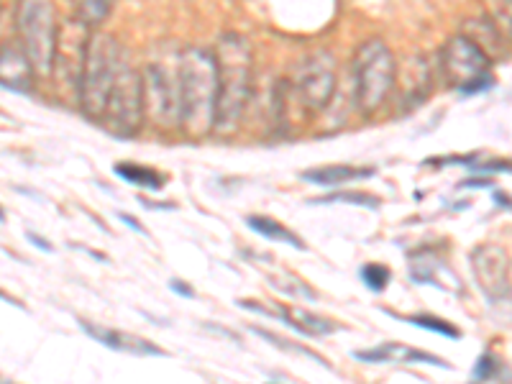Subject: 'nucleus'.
I'll return each instance as SVG.
<instances>
[{
  "label": "nucleus",
  "mask_w": 512,
  "mask_h": 384,
  "mask_svg": "<svg viewBox=\"0 0 512 384\" xmlns=\"http://www.w3.org/2000/svg\"><path fill=\"white\" fill-rule=\"evenodd\" d=\"M502 372V361L497 359L492 351H484L482 356H479L477 367H474V374H472V382L479 384V382H489V379H495L497 374Z\"/></svg>",
  "instance_id": "nucleus-24"
},
{
  "label": "nucleus",
  "mask_w": 512,
  "mask_h": 384,
  "mask_svg": "<svg viewBox=\"0 0 512 384\" xmlns=\"http://www.w3.org/2000/svg\"><path fill=\"white\" fill-rule=\"evenodd\" d=\"M474 172H510V164L507 162H492V164H484V167H472Z\"/></svg>",
  "instance_id": "nucleus-27"
},
{
  "label": "nucleus",
  "mask_w": 512,
  "mask_h": 384,
  "mask_svg": "<svg viewBox=\"0 0 512 384\" xmlns=\"http://www.w3.org/2000/svg\"><path fill=\"white\" fill-rule=\"evenodd\" d=\"M108 13H111V6H108V3H80V6L75 8L77 21H82L85 26H98Z\"/></svg>",
  "instance_id": "nucleus-25"
},
{
  "label": "nucleus",
  "mask_w": 512,
  "mask_h": 384,
  "mask_svg": "<svg viewBox=\"0 0 512 384\" xmlns=\"http://www.w3.org/2000/svg\"><path fill=\"white\" fill-rule=\"evenodd\" d=\"M26 239H29L34 246H39L41 251H52V244H49L47 239H41V236H36V233H26Z\"/></svg>",
  "instance_id": "nucleus-30"
},
{
  "label": "nucleus",
  "mask_w": 512,
  "mask_h": 384,
  "mask_svg": "<svg viewBox=\"0 0 512 384\" xmlns=\"http://www.w3.org/2000/svg\"><path fill=\"white\" fill-rule=\"evenodd\" d=\"M295 88L308 111L326 108L333 90H336V67H333L331 54H310L308 59L297 64Z\"/></svg>",
  "instance_id": "nucleus-9"
},
{
  "label": "nucleus",
  "mask_w": 512,
  "mask_h": 384,
  "mask_svg": "<svg viewBox=\"0 0 512 384\" xmlns=\"http://www.w3.org/2000/svg\"><path fill=\"white\" fill-rule=\"evenodd\" d=\"M0 300H3V303H8V305H16V308H24V305L18 303V300H13L11 295H6V292L0 290Z\"/></svg>",
  "instance_id": "nucleus-31"
},
{
  "label": "nucleus",
  "mask_w": 512,
  "mask_h": 384,
  "mask_svg": "<svg viewBox=\"0 0 512 384\" xmlns=\"http://www.w3.org/2000/svg\"><path fill=\"white\" fill-rule=\"evenodd\" d=\"M18 44L39 75H49L57 54V11L49 3H21L16 11Z\"/></svg>",
  "instance_id": "nucleus-5"
},
{
  "label": "nucleus",
  "mask_w": 512,
  "mask_h": 384,
  "mask_svg": "<svg viewBox=\"0 0 512 384\" xmlns=\"http://www.w3.org/2000/svg\"><path fill=\"white\" fill-rule=\"evenodd\" d=\"M459 187H466V190H482V187H495L492 185V180H479V177H472V180H466V182H461Z\"/></svg>",
  "instance_id": "nucleus-28"
},
{
  "label": "nucleus",
  "mask_w": 512,
  "mask_h": 384,
  "mask_svg": "<svg viewBox=\"0 0 512 384\" xmlns=\"http://www.w3.org/2000/svg\"><path fill=\"white\" fill-rule=\"evenodd\" d=\"M3 218H6V213H3V210H0V221H3Z\"/></svg>",
  "instance_id": "nucleus-32"
},
{
  "label": "nucleus",
  "mask_w": 512,
  "mask_h": 384,
  "mask_svg": "<svg viewBox=\"0 0 512 384\" xmlns=\"http://www.w3.org/2000/svg\"><path fill=\"white\" fill-rule=\"evenodd\" d=\"M397 64L392 57L390 47L382 39L364 41L354 59V77H356V105L361 111L372 116L390 98L395 88Z\"/></svg>",
  "instance_id": "nucleus-4"
},
{
  "label": "nucleus",
  "mask_w": 512,
  "mask_h": 384,
  "mask_svg": "<svg viewBox=\"0 0 512 384\" xmlns=\"http://www.w3.org/2000/svg\"><path fill=\"white\" fill-rule=\"evenodd\" d=\"M377 175L374 167H351V164H333V167H318L303 172L305 182H313L318 187H338L346 185V182L354 180H369V177Z\"/></svg>",
  "instance_id": "nucleus-16"
},
{
  "label": "nucleus",
  "mask_w": 512,
  "mask_h": 384,
  "mask_svg": "<svg viewBox=\"0 0 512 384\" xmlns=\"http://www.w3.org/2000/svg\"><path fill=\"white\" fill-rule=\"evenodd\" d=\"M507 254L500 246H477L472 251V269L477 285L487 295L489 303H502L510 297V272Z\"/></svg>",
  "instance_id": "nucleus-10"
},
{
  "label": "nucleus",
  "mask_w": 512,
  "mask_h": 384,
  "mask_svg": "<svg viewBox=\"0 0 512 384\" xmlns=\"http://www.w3.org/2000/svg\"><path fill=\"white\" fill-rule=\"evenodd\" d=\"M113 169H116V175L121 177L123 182L139 187V190L162 192L164 185H167V177H164L162 172H157V169H152V167H144V164L118 162Z\"/></svg>",
  "instance_id": "nucleus-17"
},
{
  "label": "nucleus",
  "mask_w": 512,
  "mask_h": 384,
  "mask_svg": "<svg viewBox=\"0 0 512 384\" xmlns=\"http://www.w3.org/2000/svg\"><path fill=\"white\" fill-rule=\"evenodd\" d=\"M123 57L126 52L108 34H93L85 44L77 88H80V108L90 121L103 118L105 103H108Z\"/></svg>",
  "instance_id": "nucleus-3"
},
{
  "label": "nucleus",
  "mask_w": 512,
  "mask_h": 384,
  "mask_svg": "<svg viewBox=\"0 0 512 384\" xmlns=\"http://www.w3.org/2000/svg\"><path fill=\"white\" fill-rule=\"evenodd\" d=\"M272 282L277 290L287 292V295H292V297H303V300H310V303H313V300H318V292H313V287L305 285V282L297 280V277H292V274L280 277V280H277V277H272Z\"/></svg>",
  "instance_id": "nucleus-23"
},
{
  "label": "nucleus",
  "mask_w": 512,
  "mask_h": 384,
  "mask_svg": "<svg viewBox=\"0 0 512 384\" xmlns=\"http://www.w3.org/2000/svg\"><path fill=\"white\" fill-rule=\"evenodd\" d=\"M246 226H249L254 233H259V236H264V239L277 241V244H287L297 251L308 249V246H305V241L300 239L297 233H292L285 223L274 221V218H269V216H249L246 218Z\"/></svg>",
  "instance_id": "nucleus-18"
},
{
  "label": "nucleus",
  "mask_w": 512,
  "mask_h": 384,
  "mask_svg": "<svg viewBox=\"0 0 512 384\" xmlns=\"http://www.w3.org/2000/svg\"><path fill=\"white\" fill-rule=\"evenodd\" d=\"M277 318L285 320L287 326L295 328L297 333H303V336H313V338H323V336H333L336 331H341L336 320L326 318V315H315L310 310L303 308H277Z\"/></svg>",
  "instance_id": "nucleus-15"
},
{
  "label": "nucleus",
  "mask_w": 512,
  "mask_h": 384,
  "mask_svg": "<svg viewBox=\"0 0 512 384\" xmlns=\"http://www.w3.org/2000/svg\"><path fill=\"white\" fill-rule=\"evenodd\" d=\"M118 218H121V221H123V223H126V226H128V228H134V231H136V233H141V236H146V228H144V226H141V223H139V221H136V218H131V216H128V213H121V216H118Z\"/></svg>",
  "instance_id": "nucleus-29"
},
{
  "label": "nucleus",
  "mask_w": 512,
  "mask_h": 384,
  "mask_svg": "<svg viewBox=\"0 0 512 384\" xmlns=\"http://www.w3.org/2000/svg\"><path fill=\"white\" fill-rule=\"evenodd\" d=\"M218 75L213 52L187 47L180 52V128L200 139L213 131Z\"/></svg>",
  "instance_id": "nucleus-2"
},
{
  "label": "nucleus",
  "mask_w": 512,
  "mask_h": 384,
  "mask_svg": "<svg viewBox=\"0 0 512 384\" xmlns=\"http://www.w3.org/2000/svg\"><path fill=\"white\" fill-rule=\"evenodd\" d=\"M359 277H361V282H364V287H367V290L384 292V290H387V285H390L392 272L384 267V264L369 262V264H364V267L359 269Z\"/></svg>",
  "instance_id": "nucleus-22"
},
{
  "label": "nucleus",
  "mask_w": 512,
  "mask_h": 384,
  "mask_svg": "<svg viewBox=\"0 0 512 384\" xmlns=\"http://www.w3.org/2000/svg\"><path fill=\"white\" fill-rule=\"evenodd\" d=\"M0 85L13 93H31L34 88V67L18 41L0 44Z\"/></svg>",
  "instance_id": "nucleus-12"
},
{
  "label": "nucleus",
  "mask_w": 512,
  "mask_h": 384,
  "mask_svg": "<svg viewBox=\"0 0 512 384\" xmlns=\"http://www.w3.org/2000/svg\"><path fill=\"white\" fill-rule=\"evenodd\" d=\"M144 116L154 118L159 128L180 126V54L175 59H157L146 64Z\"/></svg>",
  "instance_id": "nucleus-7"
},
{
  "label": "nucleus",
  "mask_w": 512,
  "mask_h": 384,
  "mask_svg": "<svg viewBox=\"0 0 512 384\" xmlns=\"http://www.w3.org/2000/svg\"><path fill=\"white\" fill-rule=\"evenodd\" d=\"M328 203H349L367 210L382 208V200L374 198V195H367V192H336V195H328V198L310 200V205H328Z\"/></svg>",
  "instance_id": "nucleus-20"
},
{
  "label": "nucleus",
  "mask_w": 512,
  "mask_h": 384,
  "mask_svg": "<svg viewBox=\"0 0 512 384\" xmlns=\"http://www.w3.org/2000/svg\"><path fill=\"white\" fill-rule=\"evenodd\" d=\"M251 331H254L256 336H262L264 341H267V344H272V346H277V349L287 351V354H300V356H308V359L318 361V364H323V367H331V364H328V361L323 359V356L313 354V351H310V349H305V346H300V344H292V341H287V338H282V336H274V333L264 331V328H251Z\"/></svg>",
  "instance_id": "nucleus-21"
},
{
  "label": "nucleus",
  "mask_w": 512,
  "mask_h": 384,
  "mask_svg": "<svg viewBox=\"0 0 512 384\" xmlns=\"http://www.w3.org/2000/svg\"><path fill=\"white\" fill-rule=\"evenodd\" d=\"M216 75H218V95H216V118H213V131L218 136H228L236 131L241 121V113L246 108V100L251 93V49L244 36L226 34L218 41L216 52Z\"/></svg>",
  "instance_id": "nucleus-1"
},
{
  "label": "nucleus",
  "mask_w": 512,
  "mask_h": 384,
  "mask_svg": "<svg viewBox=\"0 0 512 384\" xmlns=\"http://www.w3.org/2000/svg\"><path fill=\"white\" fill-rule=\"evenodd\" d=\"M354 359L359 361H367V364H431V367H446L448 369V361L438 359V356H431L428 351H420L413 349V346H405V344H382V346H374V349H361L356 351Z\"/></svg>",
  "instance_id": "nucleus-13"
},
{
  "label": "nucleus",
  "mask_w": 512,
  "mask_h": 384,
  "mask_svg": "<svg viewBox=\"0 0 512 384\" xmlns=\"http://www.w3.org/2000/svg\"><path fill=\"white\" fill-rule=\"evenodd\" d=\"M80 328L85 331V336L95 338L98 344H103L105 349L118 351V354L128 356H167V351L162 346H157L149 338L134 336V333L118 331V328H103L95 326V323H88V320H80Z\"/></svg>",
  "instance_id": "nucleus-11"
},
{
  "label": "nucleus",
  "mask_w": 512,
  "mask_h": 384,
  "mask_svg": "<svg viewBox=\"0 0 512 384\" xmlns=\"http://www.w3.org/2000/svg\"><path fill=\"white\" fill-rule=\"evenodd\" d=\"M441 64L446 80L461 95L487 93V90L495 88V77L489 72V57L464 34L448 39L441 52Z\"/></svg>",
  "instance_id": "nucleus-8"
},
{
  "label": "nucleus",
  "mask_w": 512,
  "mask_h": 384,
  "mask_svg": "<svg viewBox=\"0 0 512 384\" xmlns=\"http://www.w3.org/2000/svg\"><path fill=\"white\" fill-rule=\"evenodd\" d=\"M410 280L415 285H433L438 290H446L451 285V290H459V280L456 274L446 267V264L438 259L431 251H418V254H410Z\"/></svg>",
  "instance_id": "nucleus-14"
},
{
  "label": "nucleus",
  "mask_w": 512,
  "mask_h": 384,
  "mask_svg": "<svg viewBox=\"0 0 512 384\" xmlns=\"http://www.w3.org/2000/svg\"><path fill=\"white\" fill-rule=\"evenodd\" d=\"M169 287H172V292H177V295H180V297H187V300H195V290H192V287L187 285V282L172 280V282H169Z\"/></svg>",
  "instance_id": "nucleus-26"
},
{
  "label": "nucleus",
  "mask_w": 512,
  "mask_h": 384,
  "mask_svg": "<svg viewBox=\"0 0 512 384\" xmlns=\"http://www.w3.org/2000/svg\"><path fill=\"white\" fill-rule=\"evenodd\" d=\"M100 123L105 131L118 139H131L139 134L141 123H144V85H141V72H136L123 57L118 67L116 82H113L108 103Z\"/></svg>",
  "instance_id": "nucleus-6"
},
{
  "label": "nucleus",
  "mask_w": 512,
  "mask_h": 384,
  "mask_svg": "<svg viewBox=\"0 0 512 384\" xmlns=\"http://www.w3.org/2000/svg\"><path fill=\"white\" fill-rule=\"evenodd\" d=\"M410 323V326L420 328V331H431V333H438V336L443 338H451V341H459L461 338V331L454 326V323H448V320L438 318V315H431V313H423V315H410V318H405Z\"/></svg>",
  "instance_id": "nucleus-19"
}]
</instances>
